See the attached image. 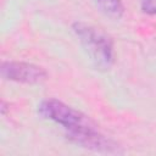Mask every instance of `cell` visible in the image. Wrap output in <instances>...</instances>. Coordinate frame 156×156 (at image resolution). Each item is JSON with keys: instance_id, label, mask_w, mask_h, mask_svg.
<instances>
[{"instance_id": "obj_3", "label": "cell", "mask_w": 156, "mask_h": 156, "mask_svg": "<svg viewBox=\"0 0 156 156\" xmlns=\"http://www.w3.org/2000/svg\"><path fill=\"white\" fill-rule=\"evenodd\" d=\"M1 76L12 82L23 84H39L48 78V72L34 63L5 61L1 65Z\"/></svg>"}, {"instance_id": "obj_6", "label": "cell", "mask_w": 156, "mask_h": 156, "mask_svg": "<svg viewBox=\"0 0 156 156\" xmlns=\"http://www.w3.org/2000/svg\"><path fill=\"white\" fill-rule=\"evenodd\" d=\"M141 10L147 15H156V0H143Z\"/></svg>"}, {"instance_id": "obj_5", "label": "cell", "mask_w": 156, "mask_h": 156, "mask_svg": "<svg viewBox=\"0 0 156 156\" xmlns=\"http://www.w3.org/2000/svg\"><path fill=\"white\" fill-rule=\"evenodd\" d=\"M100 11L112 20H119L124 13V6L121 0H96Z\"/></svg>"}, {"instance_id": "obj_4", "label": "cell", "mask_w": 156, "mask_h": 156, "mask_svg": "<svg viewBox=\"0 0 156 156\" xmlns=\"http://www.w3.org/2000/svg\"><path fill=\"white\" fill-rule=\"evenodd\" d=\"M67 136L72 143L89 150H94L99 152H121L117 143L102 135L98 130V128L83 130V132L68 133Z\"/></svg>"}, {"instance_id": "obj_2", "label": "cell", "mask_w": 156, "mask_h": 156, "mask_svg": "<svg viewBox=\"0 0 156 156\" xmlns=\"http://www.w3.org/2000/svg\"><path fill=\"white\" fill-rule=\"evenodd\" d=\"M38 112L44 118L51 119L65 127L68 133L96 128V124L87 115L56 99H48L41 101L38 106Z\"/></svg>"}, {"instance_id": "obj_1", "label": "cell", "mask_w": 156, "mask_h": 156, "mask_svg": "<svg viewBox=\"0 0 156 156\" xmlns=\"http://www.w3.org/2000/svg\"><path fill=\"white\" fill-rule=\"evenodd\" d=\"M72 28L95 68L108 71L115 61L112 39L100 28L84 22H74Z\"/></svg>"}]
</instances>
